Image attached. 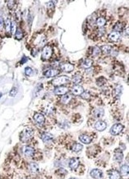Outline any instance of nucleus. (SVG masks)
<instances>
[{
  "label": "nucleus",
  "instance_id": "nucleus-22",
  "mask_svg": "<svg viewBox=\"0 0 129 179\" xmlns=\"http://www.w3.org/2000/svg\"><path fill=\"white\" fill-rule=\"evenodd\" d=\"M120 172L122 175H127L128 174V166L127 164H124L120 168Z\"/></svg>",
  "mask_w": 129,
  "mask_h": 179
},
{
  "label": "nucleus",
  "instance_id": "nucleus-4",
  "mask_svg": "<svg viewBox=\"0 0 129 179\" xmlns=\"http://www.w3.org/2000/svg\"><path fill=\"white\" fill-rule=\"evenodd\" d=\"M52 56V48L50 46H45L44 47L42 51V58L44 59H48Z\"/></svg>",
  "mask_w": 129,
  "mask_h": 179
},
{
  "label": "nucleus",
  "instance_id": "nucleus-34",
  "mask_svg": "<svg viewBox=\"0 0 129 179\" xmlns=\"http://www.w3.org/2000/svg\"><path fill=\"white\" fill-rule=\"evenodd\" d=\"M6 28H7V31H10V30H11V22H10V20L9 19H7L6 20Z\"/></svg>",
  "mask_w": 129,
  "mask_h": 179
},
{
  "label": "nucleus",
  "instance_id": "nucleus-5",
  "mask_svg": "<svg viewBox=\"0 0 129 179\" xmlns=\"http://www.w3.org/2000/svg\"><path fill=\"white\" fill-rule=\"evenodd\" d=\"M34 120L39 126H41L44 122V116L41 113H36L34 115Z\"/></svg>",
  "mask_w": 129,
  "mask_h": 179
},
{
  "label": "nucleus",
  "instance_id": "nucleus-35",
  "mask_svg": "<svg viewBox=\"0 0 129 179\" xmlns=\"http://www.w3.org/2000/svg\"><path fill=\"white\" fill-rule=\"evenodd\" d=\"M67 172L64 169V168H60L59 170L57 171V173L58 174H62V175H66Z\"/></svg>",
  "mask_w": 129,
  "mask_h": 179
},
{
  "label": "nucleus",
  "instance_id": "nucleus-10",
  "mask_svg": "<svg viewBox=\"0 0 129 179\" xmlns=\"http://www.w3.org/2000/svg\"><path fill=\"white\" fill-rule=\"evenodd\" d=\"M58 70H55V68H50V70H47L44 73L45 77H48V78L54 77V76H56V75H58Z\"/></svg>",
  "mask_w": 129,
  "mask_h": 179
},
{
  "label": "nucleus",
  "instance_id": "nucleus-12",
  "mask_svg": "<svg viewBox=\"0 0 129 179\" xmlns=\"http://www.w3.org/2000/svg\"><path fill=\"white\" fill-rule=\"evenodd\" d=\"M79 160L77 158H72V159H70V162H69V167L72 168V169H77V167L79 166Z\"/></svg>",
  "mask_w": 129,
  "mask_h": 179
},
{
  "label": "nucleus",
  "instance_id": "nucleus-26",
  "mask_svg": "<svg viewBox=\"0 0 129 179\" xmlns=\"http://www.w3.org/2000/svg\"><path fill=\"white\" fill-rule=\"evenodd\" d=\"M22 36H23V35H22V30H21V29H17V31H16V33H15V37H16V39H17V40H21V39L22 38Z\"/></svg>",
  "mask_w": 129,
  "mask_h": 179
},
{
  "label": "nucleus",
  "instance_id": "nucleus-30",
  "mask_svg": "<svg viewBox=\"0 0 129 179\" xmlns=\"http://www.w3.org/2000/svg\"><path fill=\"white\" fill-rule=\"evenodd\" d=\"M25 73H26V75H28V76H31V75L33 74V70H32V68H30V67H26V68H25Z\"/></svg>",
  "mask_w": 129,
  "mask_h": 179
},
{
  "label": "nucleus",
  "instance_id": "nucleus-2",
  "mask_svg": "<svg viewBox=\"0 0 129 179\" xmlns=\"http://www.w3.org/2000/svg\"><path fill=\"white\" fill-rule=\"evenodd\" d=\"M123 126L121 125L119 123H117V124H114V125L111 127L110 133L113 135H118L123 131Z\"/></svg>",
  "mask_w": 129,
  "mask_h": 179
},
{
  "label": "nucleus",
  "instance_id": "nucleus-18",
  "mask_svg": "<svg viewBox=\"0 0 129 179\" xmlns=\"http://www.w3.org/2000/svg\"><path fill=\"white\" fill-rule=\"evenodd\" d=\"M29 169H30V171L32 173H37L38 172H39V166H38V164L36 163H30Z\"/></svg>",
  "mask_w": 129,
  "mask_h": 179
},
{
  "label": "nucleus",
  "instance_id": "nucleus-33",
  "mask_svg": "<svg viewBox=\"0 0 129 179\" xmlns=\"http://www.w3.org/2000/svg\"><path fill=\"white\" fill-rule=\"evenodd\" d=\"M100 53V49L99 47H94L93 50V54L94 56H98V54Z\"/></svg>",
  "mask_w": 129,
  "mask_h": 179
},
{
  "label": "nucleus",
  "instance_id": "nucleus-16",
  "mask_svg": "<svg viewBox=\"0 0 129 179\" xmlns=\"http://www.w3.org/2000/svg\"><path fill=\"white\" fill-rule=\"evenodd\" d=\"M114 158L116 159L117 162H121L123 159V154L122 153V151L119 149H116L115 150V154H114Z\"/></svg>",
  "mask_w": 129,
  "mask_h": 179
},
{
  "label": "nucleus",
  "instance_id": "nucleus-6",
  "mask_svg": "<svg viewBox=\"0 0 129 179\" xmlns=\"http://www.w3.org/2000/svg\"><path fill=\"white\" fill-rule=\"evenodd\" d=\"M107 127V124L106 122L103 121H99L96 123V125H95V128L96 130H99V131H103L105 130Z\"/></svg>",
  "mask_w": 129,
  "mask_h": 179
},
{
  "label": "nucleus",
  "instance_id": "nucleus-38",
  "mask_svg": "<svg viewBox=\"0 0 129 179\" xmlns=\"http://www.w3.org/2000/svg\"><path fill=\"white\" fill-rule=\"evenodd\" d=\"M4 26V22H3V19L2 17H0V31L3 30Z\"/></svg>",
  "mask_w": 129,
  "mask_h": 179
},
{
  "label": "nucleus",
  "instance_id": "nucleus-23",
  "mask_svg": "<svg viewBox=\"0 0 129 179\" xmlns=\"http://www.w3.org/2000/svg\"><path fill=\"white\" fill-rule=\"evenodd\" d=\"M101 51H102L105 54H108L111 51V47L110 45H104L101 47Z\"/></svg>",
  "mask_w": 129,
  "mask_h": 179
},
{
  "label": "nucleus",
  "instance_id": "nucleus-19",
  "mask_svg": "<svg viewBox=\"0 0 129 179\" xmlns=\"http://www.w3.org/2000/svg\"><path fill=\"white\" fill-rule=\"evenodd\" d=\"M110 179H120V173L116 170H112L110 172Z\"/></svg>",
  "mask_w": 129,
  "mask_h": 179
},
{
  "label": "nucleus",
  "instance_id": "nucleus-7",
  "mask_svg": "<svg viewBox=\"0 0 129 179\" xmlns=\"http://www.w3.org/2000/svg\"><path fill=\"white\" fill-rule=\"evenodd\" d=\"M121 37V34L118 31H113L112 32H110V34L108 35V39L112 41H118Z\"/></svg>",
  "mask_w": 129,
  "mask_h": 179
},
{
  "label": "nucleus",
  "instance_id": "nucleus-32",
  "mask_svg": "<svg viewBox=\"0 0 129 179\" xmlns=\"http://www.w3.org/2000/svg\"><path fill=\"white\" fill-rule=\"evenodd\" d=\"M15 30H16V22H11V30H10V31L12 34H14L15 33Z\"/></svg>",
  "mask_w": 129,
  "mask_h": 179
},
{
  "label": "nucleus",
  "instance_id": "nucleus-3",
  "mask_svg": "<svg viewBox=\"0 0 129 179\" xmlns=\"http://www.w3.org/2000/svg\"><path fill=\"white\" fill-rule=\"evenodd\" d=\"M33 135V130L31 129H27L22 133L21 135V140H22L23 142H26L27 140H29L31 136Z\"/></svg>",
  "mask_w": 129,
  "mask_h": 179
},
{
  "label": "nucleus",
  "instance_id": "nucleus-25",
  "mask_svg": "<svg viewBox=\"0 0 129 179\" xmlns=\"http://www.w3.org/2000/svg\"><path fill=\"white\" fill-rule=\"evenodd\" d=\"M91 65H92V61L91 59H85L84 62H83V64H82V66L85 68H89L91 67Z\"/></svg>",
  "mask_w": 129,
  "mask_h": 179
},
{
  "label": "nucleus",
  "instance_id": "nucleus-27",
  "mask_svg": "<svg viewBox=\"0 0 129 179\" xmlns=\"http://www.w3.org/2000/svg\"><path fill=\"white\" fill-rule=\"evenodd\" d=\"M81 75L78 74V73H77V74L75 75V76H73V78H72V82H74V84H78V82L81 81Z\"/></svg>",
  "mask_w": 129,
  "mask_h": 179
},
{
  "label": "nucleus",
  "instance_id": "nucleus-1",
  "mask_svg": "<svg viewBox=\"0 0 129 179\" xmlns=\"http://www.w3.org/2000/svg\"><path fill=\"white\" fill-rule=\"evenodd\" d=\"M70 79L67 76H60L57 79H55L53 81V84L55 86H61L63 84H66L67 82H69Z\"/></svg>",
  "mask_w": 129,
  "mask_h": 179
},
{
  "label": "nucleus",
  "instance_id": "nucleus-9",
  "mask_svg": "<svg viewBox=\"0 0 129 179\" xmlns=\"http://www.w3.org/2000/svg\"><path fill=\"white\" fill-rule=\"evenodd\" d=\"M68 92V88L66 87H58L54 89V93L57 95H64Z\"/></svg>",
  "mask_w": 129,
  "mask_h": 179
},
{
  "label": "nucleus",
  "instance_id": "nucleus-17",
  "mask_svg": "<svg viewBox=\"0 0 129 179\" xmlns=\"http://www.w3.org/2000/svg\"><path fill=\"white\" fill-rule=\"evenodd\" d=\"M24 153L27 157H31L35 153V149L31 146H26L24 149Z\"/></svg>",
  "mask_w": 129,
  "mask_h": 179
},
{
  "label": "nucleus",
  "instance_id": "nucleus-15",
  "mask_svg": "<svg viewBox=\"0 0 129 179\" xmlns=\"http://www.w3.org/2000/svg\"><path fill=\"white\" fill-rule=\"evenodd\" d=\"M79 139L81 142L84 143V144H90L92 140L91 137L87 135H81L79 136Z\"/></svg>",
  "mask_w": 129,
  "mask_h": 179
},
{
  "label": "nucleus",
  "instance_id": "nucleus-39",
  "mask_svg": "<svg viewBox=\"0 0 129 179\" xmlns=\"http://www.w3.org/2000/svg\"><path fill=\"white\" fill-rule=\"evenodd\" d=\"M2 96H3V93H0V98H1Z\"/></svg>",
  "mask_w": 129,
  "mask_h": 179
},
{
  "label": "nucleus",
  "instance_id": "nucleus-14",
  "mask_svg": "<svg viewBox=\"0 0 129 179\" xmlns=\"http://www.w3.org/2000/svg\"><path fill=\"white\" fill-rule=\"evenodd\" d=\"M61 68H62V70L65 72H72L74 70V66L69 63H65V64L62 65Z\"/></svg>",
  "mask_w": 129,
  "mask_h": 179
},
{
  "label": "nucleus",
  "instance_id": "nucleus-24",
  "mask_svg": "<svg viewBox=\"0 0 129 179\" xmlns=\"http://www.w3.org/2000/svg\"><path fill=\"white\" fill-rule=\"evenodd\" d=\"M106 23V20L105 17H99L97 20H96V24L99 26H104Z\"/></svg>",
  "mask_w": 129,
  "mask_h": 179
},
{
  "label": "nucleus",
  "instance_id": "nucleus-21",
  "mask_svg": "<svg viewBox=\"0 0 129 179\" xmlns=\"http://www.w3.org/2000/svg\"><path fill=\"white\" fill-rule=\"evenodd\" d=\"M82 145H81V144H79V143H75L72 145V151H74V152H80V151L82 149Z\"/></svg>",
  "mask_w": 129,
  "mask_h": 179
},
{
  "label": "nucleus",
  "instance_id": "nucleus-36",
  "mask_svg": "<svg viewBox=\"0 0 129 179\" xmlns=\"http://www.w3.org/2000/svg\"><path fill=\"white\" fill-rule=\"evenodd\" d=\"M16 94H17V88H12V89L10 91V94L9 95L11 96V97H15Z\"/></svg>",
  "mask_w": 129,
  "mask_h": 179
},
{
  "label": "nucleus",
  "instance_id": "nucleus-20",
  "mask_svg": "<svg viewBox=\"0 0 129 179\" xmlns=\"http://www.w3.org/2000/svg\"><path fill=\"white\" fill-rule=\"evenodd\" d=\"M94 116L96 118H100L104 116V110L102 108H97L94 111Z\"/></svg>",
  "mask_w": 129,
  "mask_h": 179
},
{
  "label": "nucleus",
  "instance_id": "nucleus-29",
  "mask_svg": "<svg viewBox=\"0 0 129 179\" xmlns=\"http://www.w3.org/2000/svg\"><path fill=\"white\" fill-rule=\"evenodd\" d=\"M81 98H82L83 99H86V100L89 99L91 98V94L88 92H83L81 94Z\"/></svg>",
  "mask_w": 129,
  "mask_h": 179
},
{
  "label": "nucleus",
  "instance_id": "nucleus-40",
  "mask_svg": "<svg viewBox=\"0 0 129 179\" xmlns=\"http://www.w3.org/2000/svg\"><path fill=\"white\" fill-rule=\"evenodd\" d=\"M70 179H76V178H70Z\"/></svg>",
  "mask_w": 129,
  "mask_h": 179
},
{
  "label": "nucleus",
  "instance_id": "nucleus-31",
  "mask_svg": "<svg viewBox=\"0 0 129 179\" xmlns=\"http://www.w3.org/2000/svg\"><path fill=\"white\" fill-rule=\"evenodd\" d=\"M122 27H123V25H122V23L118 22L116 25H115V26H114V31H118V32H119V31L122 30Z\"/></svg>",
  "mask_w": 129,
  "mask_h": 179
},
{
  "label": "nucleus",
  "instance_id": "nucleus-37",
  "mask_svg": "<svg viewBox=\"0 0 129 179\" xmlns=\"http://www.w3.org/2000/svg\"><path fill=\"white\" fill-rule=\"evenodd\" d=\"M14 6H15V2L14 1H9L8 3V7L10 9H12L13 8H14Z\"/></svg>",
  "mask_w": 129,
  "mask_h": 179
},
{
  "label": "nucleus",
  "instance_id": "nucleus-28",
  "mask_svg": "<svg viewBox=\"0 0 129 179\" xmlns=\"http://www.w3.org/2000/svg\"><path fill=\"white\" fill-rule=\"evenodd\" d=\"M70 99H71V96L70 95H65V96H63V98H62V102L64 103V104H67V103L69 102Z\"/></svg>",
  "mask_w": 129,
  "mask_h": 179
},
{
  "label": "nucleus",
  "instance_id": "nucleus-11",
  "mask_svg": "<svg viewBox=\"0 0 129 179\" xmlns=\"http://www.w3.org/2000/svg\"><path fill=\"white\" fill-rule=\"evenodd\" d=\"M84 92V89L83 88L80 86V85H76L74 86L72 89V93L74 94V95H81Z\"/></svg>",
  "mask_w": 129,
  "mask_h": 179
},
{
  "label": "nucleus",
  "instance_id": "nucleus-13",
  "mask_svg": "<svg viewBox=\"0 0 129 179\" xmlns=\"http://www.w3.org/2000/svg\"><path fill=\"white\" fill-rule=\"evenodd\" d=\"M41 139L44 143H48V142H50L53 139V135H51L49 133H43L41 135Z\"/></svg>",
  "mask_w": 129,
  "mask_h": 179
},
{
  "label": "nucleus",
  "instance_id": "nucleus-8",
  "mask_svg": "<svg viewBox=\"0 0 129 179\" xmlns=\"http://www.w3.org/2000/svg\"><path fill=\"white\" fill-rule=\"evenodd\" d=\"M102 172L99 169H93L91 171V176L95 179H100L102 177Z\"/></svg>",
  "mask_w": 129,
  "mask_h": 179
}]
</instances>
